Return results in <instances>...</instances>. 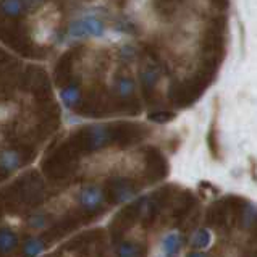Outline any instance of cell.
I'll list each match as a JSON object with an SVG mask.
<instances>
[{
    "instance_id": "cell-10",
    "label": "cell",
    "mask_w": 257,
    "mask_h": 257,
    "mask_svg": "<svg viewBox=\"0 0 257 257\" xmlns=\"http://www.w3.org/2000/svg\"><path fill=\"white\" fill-rule=\"evenodd\" d=\"M25 7V4L21 2H4L0 4V9L4 10V13L7 15V17H20L21 15V9Z\"/></svg>"
},
{
    "instance_id": "cell-14",
    "label": "cell",
    "mask_w": 257,
    "mask_h": 257,
    "mask_svg": "<svg viewBox=\"0 0 257 257\" xmlns=\"http://www.w3.org/2000/svg\"><path fill=\"white\" fill-rule=\"evenodd\" d=\"M188 257H207L205 254H202V252H191Z\"/></svg>"
},
{
    "instance_id": "cell-5",
    "label": "cell",
    "mask_w": 257,
    "mask_h": 257,
    "mask_svg": "<svg viewBox=\"0 0 257 257\" xmlns=\"http://www.w3.org/2000/svg\"><path fill=\"white\" fill-rule=\"evenodd\" d=\"M81 21H83V25H84V29H86L87 36H95V38H100V36L105 33V26H104V23H102L99 18L86 17Z\"/></svg>"
},
{
    "instance_id": "cell-1",
    "label": "cell",
    "mask_w": 257,
    "mask_h": 257,
    "mask_svg": "<svg viewBox=\"0 0 257 257\" xmlns=\"http://www.w3.org/2000/svg\"><path fill=\"white\" fill-rule=\"evenodd\" d=\"M79 204L83 205V209L89 214H95L104 209V194L100 193L99 188L95 186H86L79 193Z\"/></svg>"
},
{
    "instance_id": "cell-3",
    "label": "cell",
    "mask_w": 257,
    "mask_h": 257,
    "mask_svg": "<svg viewBox=\"0 0 257 257\" xmlns=\"http://www.w3.org/2000/svg\"><path fill=\"white\" fill-rule=\"evenodd\" d=\"M21 164V154L17 151H7L0 154V168L4 172H12Z\"/></svg>"
},
{
    "instance_id": "cell-6",
    "label": "cell",
    "mask_w": 257,
    "mask_h": 257,
    "mask_svg": "<svg viewBox=\"0 0 257 257\" xmlns=\"http://www.w3.org/2000/svg\"><path fill=\"white\" fill-rule=\"evenodd\" d=\"M15 246H17V236L9 230L0 231V254L12 252Z\"/></svg>"
},
{
    "instance_id": "cell-4",
    "label": "cell",
    "mask_w": 257,
    "mask_h": 257,
    "mask_svg": "<svg viewBox=\"0 0 257 257\" xmlns=\"http://www.w3.org/2000/svg\"><path fill=\"white\" fill-rule=\"evenodd\" d=\"M162 247H164V252L167 257H175L176 254L180 252L181 249V238L178 233H170L167 234L164 243H162Z\"/></svg>"
},
{
    "instance_id": "cell-12",
    "label": "cell",
    "mask_w": 257,
    "mask_h": 257,
    "mask_svg": "<svg viewBox=\"0 0 257 257\" xmlns=\"http://www.w3.org/2000/svg\"><path fill=\"white\" fill-rule=\"evenodd\" d=\"M131 92H133V81L128 78H121L118 81V94L123 95V97H126Z\"/></svg>"
},
{
    "instance_id": "cell-8",
    "label": "cell",
    "mask_w": 257,
    "mask_h": 257,
    "mask_svg": "<svg viewBox=\"0 0 257 257\" xmlns=\"http://www.w3.org/2000/svg\"><path fill=\"white\" fill-rule=\"evenodd\" d=\"M210 233L207 230H197L194 234H193V238H191V244H193L196 249H202L205 246H209L210 243Z\"/></svg>"
},
{
    "instance_id": "cell-9",
    "label": "cell",
    "mask_w": 257,
    "mask_h": 257,
    "mask_svg": "<svg viewBox=\"0 0 257 257\" xmlns=\"http://www.w3.org/2000/svg\"><path fill=\"white\" fill-rule=\"evenodd\" d=\"M23 249H25V255L26 257H38L42 252L44 244H42L41 239H29V241H26V244H25Z\"/></svg>"
},
{
    "instance_id": "cell-11",
    "label": "cell",
    "mask_w": 257,
    "mask_h": 257,
    "mask_svg": "<svg viewBox=\"0 0 257 257\" xmlns=\"http://www.w3.org/2000/svg\"><path fill=\"white\" fill-rule=\"evenodd\" d=\"M79 99V89L75 86H70V87H65L62 91V100L67 104L68 107H71L75 102H78Z\"/></svg>"
},
{
    "instance_id": "cell-2",
    "label": "cell",
    "mask_w": 257,
    "mask_h": 257,
    "mask_svg": "<svg viewBox=\"0 0 257 257\" xmlns=\"http://www.w3.org/2000/svg\"><path fill=\"white\" fill-rule=\"evenodd\" d=\"M135 194V188L126 180H113L108 183V201L110 202H123Z\"/></svg>"
},
{
    "instance_id": "cell-7",
    "label": "cell",
    "mask_w": 257,
    "mask_h": 257,
    "mask_svg": "<svg viewBox=\"0 0 257 257\" xmlns=\"http://www.w3.org/2000/svg\"><path fill=\"white\" fill-rule=\"evenodd\" d=\"M118 255L120 257H144V252L141 246H138L135 243H124L120 246Z\"/></svg>"
},
{
    "instance_id": "cell-13",
    "label": "cell",
    "mask_w": 257,
    "mask_h": 257,
    "mask_svg": "<svg viewBox=\"0 0 257 257\" xmlns=\"http://www.w3.org/2000/svg\"><path fill=\"white\" fill-rule=\"evenodd\" d=\"M175 118V115L170 112H156V113H151L149 115V120L156 121V123H167Z\"/></svg>"
}]
</instances>
